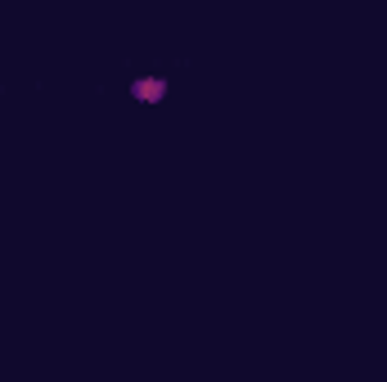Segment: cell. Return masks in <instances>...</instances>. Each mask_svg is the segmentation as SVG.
Segmentation results:
<instances>
[{
	"label": "cell",
	"instance_id": "obj_1",
	"mask_svg": "<svg viewBox=\"0 0 387 382\" xmlns=\"http://www.w3.org/2000/svg\"><path fill=\"white\" fill-rule=\"evenodd\" d=\"M167 90H172V85H167V77H136V81L126 85V95H131L136 104H162Z\"/></svg>",
	"mask_w": 387,
	"mask_h": 382
}]
</instances>
